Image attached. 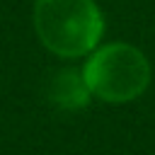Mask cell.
<instances>
[{
	"mask_svg": "<svg viewBox=\"0 0 155 155\" xmlns=\"http://www.w3.org/2000/svg\"><path fill=\"white\" fill-rule=\"evenodd\" d=\"M34 31L53 56L80 58L99 46L104 15L94 0H36Z\"/></svg>",
	"mask_w": 155,
	"mask_h": 155,
	"instance_id": "6da1fadb",
	"label": "cell"
},
{
	"mask_svg": "<svg viewBox=\"0 0 155 155\" xmlns=\"http://www.w3.org/2000/svg\"><path fill=\"white\" fill-rule=\"evenodd\" d=\"M82 78L92 97L109 104H124L140 97L150 85V61L140 48L126 41L102 44L87 53Z\"/></svg>",
	"mask_w": 155,
	"mask_h": 155,
	"instance_id": "7a4b0ae2",
	"label": "cell"
},
{
	"mask_svg": "<svg viewBox=\"0 0 155 155\" xmlns=\"http://www.w3.org/2000/svg\"><path fill=\"white\" fill-rule=\"evenodd\" d=\"M46 94L51 99V104H56L63 111H78L85 109L92 99V92L82 78V70L65 65L58 68L48 75L46 80Z\"/></svg>",
	"mask_w": 155,
	"mask_h": 155,
	"instance_id": "3957f363",
	"label": "cell"
}]
</instances>
